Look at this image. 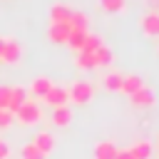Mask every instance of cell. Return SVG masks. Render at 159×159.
<instances>
[{
  "instance_id": "6da1fadb",
  "label": "cell",
  "mask_w": 159,
  "mask_h": 159,
  "mask_svg": "<svg viewBox=\"0 0 159 159\" xmlns=\"http://www.w3.org/2000/svg\"><path fill=\"white\" fill-rule=\"evenodd\" d=\"M40 119H42V107L35 99H25L20 104V109L15 112V122H20V124H37Z\"/></svg>"
},
{
  "instance_id": "7a4b0ae2",
  "label": "cell",
  "mask_w": 159,
  "mask_h": 159,
  "mask_svg": "<svg viewBox=\"0 0 159 159\" xmlns=\"http://www.w3.org/2000/svg\"><path fill=\"white\" fill-rule=\"evenodd\" d=\"M70 102H75V104H87L89 99H92V94H94V87L89 84V82H75L70 89Z\"/></svg>"
},
{
  "instance_id": "3957f363",
  "label": "cell",
  "mask_w": 159,
  "mask_h": 159,
  "mask_svg": "<svg viewBox=\"0 0 159 159\" xmlns=\"http://www.w3.org/2000/svg\"><path fill=\"white\" fill-rule=\"evenodd\" d=\"M42 99H45L52 109H55V107H65V104L70 102V92H67L65 87H55V84H52V87H50V92H47Z\"/></svg>"
},
{
  "instance_id": "277c9868",
  "label": "cell",
  "mask_w": 159,
  "mask_h": 159,
  "mask_svg": "<svg viewBox=\"0 0 159 159\" xmlns=\"http://www.w3.org/2000/svg\"><path fill=\"white\" fill-rule=\"evenodd\" d=\"M70 30H72V27H70V22H52L47 35H50V40H52V42H57V45H60V42H67Z\"/></svg>"
},
{
  "instance_id": "5b68a950",
  "label": "cell",
  "mask_w": 159,
  "mask_h": 159,
  "mask_svg": "<svg viewBox=\"0 0 159 159\" xmlns=\"http://www.w3.org/2000/svg\"><path fill=\"white\" fill-rule=\"evenodd\" d=\"M129 99H132L134 107H152V104H154V89L142 87V89H137L134 94H129Z\"/></svg>"
},
{
  "instance_id": "8992f818",
  "label": "cell",
  "mask_w": 159,
  "mask_h": 159,
  "mask_svg": "<svg viewBox=\"0 0 159 159\" xmlns=\"http://www.w3.org/2000/svg\"><path fill=\"white\" fill-rule=\"evenodd\" d=\"M32 139H35L32 144H35V147H37V149H40V152H42L45 157H47V154H50V152L55 149V137H52L50 132H37V134H35Z\"/></svg>"
},
{
  "instance_id": "52a82bcc",
  "label": "cell",
  "mask_w": 159,
  "mask_h": 159,
  "mask_svg": "<svg viewBox=\"0 0 159 159\" xmlns=\"http://www.w3.org/2000/svg\"><path fill=\"white\" fill-rule=\"evenodd\" d=\"M50 87H52V82H50L47 77H35V80L30 82V89H27V92H30L32 97L42 99V97H45V94L50 92Z\"/></svg>"
},
{
  "instance_id": "ba28073f",
  "label": "cell",
  "mask_w": 159,
  "mask_h": 159,
  "mask_svg": "<svg viewBox=\"0 0 159 159\" xmlns=\"http://www.w3.org/2000/svg\"><path fill=\"white\" fill-rule=\"evenodd\" d=\"M27 99V89L25 87H10V102H7V112H17L20 104Z\"/></svg>"
},
{
  "instance_id": "9c48e42d",
  "label": "cell",
  "mask_w": 159,
  "mask_h": 159,
  "mask_svg": "<svg viewBox=\"0 0 159 159\" xmlns=\"http://www.w3.org/2000/svg\"><path fill=\"white\" fill-rule=\"evenodd\" d=\"M0 60L7 62V65H15V62L20 60V45H17L15 40H5V50H2Z\"/></svg>"
},
{
  "instance_id": "30bf717a",
  "label": "cell",
  "mask_w": 159,
  "mask_h": 159,
  "mask_svg": "<svg viewBox=\"0 0 159 159\" xmlns=\"http://www.w3.org/2000/svg\"><path fill=\"white\" fill-rule=\"evenodd\" d=\"M50 119H52V124H55V127H67V124L72 122V109H70L67 104H65V107H55Z\"/></svg>"
},
{
  "instance_id": "8fae6325",
  "label": "cell",
  "mask_w": 159,
  "mask_h": 159,
  "mask_svg": "<svg viewBox=\"0 0 159 159\" xmlns=\"http://www.w3.org/2000/svg\"><path fill=\"white\" fill-rule=\"evenodd\" d=\"M142 30H144V35H149V37H159V15H157V12L144 15V17H142Z\"/></svg>"
},
{
  "instance_id": "7c38bea8",
  "label": "cell",
  "mask_w": 159,
  "mask_h": 159,
  "mask_svg": "<svg viewBox=\"0 0 159 159\" xmlns=\"http://www.w3.org/2000/svg\"><path fill=\"white\" fill-rule=\"evenodd\" d=\"M142 87H144V80H142L139 75H124V80H122V89H119V92L134 94V92L142 89Z\"/></svg>"
},
{
  "instance_id": "4fadbf2b",
  "label": "cell",
  "mask_w": 159,
  "mask_h": 159,
  "mask_svg": "<svg viewBox=\"0 0 159 159\" xmlns=\"http://www.w3.org/2000/svg\"><path fill=\"white\" fill-rule=\"evenodd\" d=\"M129 154H132L134 159H149V157H152V144H149L147 139H139V142H134V144L129 147Z\"/></svg>"
},
{
  "instance_id": "5bb4252c",
  "label": "cell",
  "mask_w": 159,
  "mask_h": 159,
  "mask_svg": "<svg viewBox=\"0 0 159 159\" xmlns=\"http://www.w3.org/2000/svg\"><path fill=\"white\" fill-rule=\"evenodd\" d=\"M70 17H72V10L67 5H62V2L52 5V10H50V20L52 22H70Z\"/></svg>"
},
{
  "instance_id": "9a60e30c",
  "label": "cell",
  "mask_w": 159,
  "mask_h": 159,
  "mask_svg": "<svg viewBox=\"0 0 159 159\" xmlns=\"http://www.w3.org/2000/svg\"><path fill=\"white\" fill-rule=\"evenodd\" d=\"M117 154V147L112 142H97L94 147V159H114Z\"/></svg>"
},
{
  "instance_id": "2e32d148",
  "label": "cell",
  "mask_w": 159,
  "mask_h": 159,
  "mask_svg": "<svg viewBox=\"0 0 159 159\" xmlns=\"http://www.w3.org/2000/svg\"><path fill=\"white\" fill-rule=\"evenodd\" d=\"M84 40H87V30H70L67 45H70L75 52H80V50H82V45H84Z\"/></svg>"
},
{
  "instance_id": "e0dca14e",
  "label": "cell",
  "mask_w": 159,
  "mask_h": 159,
  "mask_svg": "<svg viewBox=\"0 0 159 159\" xmlns=\"http://www.w3.org/2000/svg\"><path fill=\"white\" fill-rule=\"evenodd\" d=\"M75 65H77L80 70H94V67H97V62H94V52H84V50H80Z\"/></svg>"
},
{
  "instance_id": "ac0fdd59",
  "label": "cell",
  "mask_w": 159,
  "mask_h": 159,
  "mask_svg": "<svg viewBox=\"0 0 159 159\" xmlns=\"http://www.w3.org/2000/svg\"><path fill=\"white\" fill-rule=\"evenodd\" d=\"M112 60H114V55H112V50H109L107 45H102L99 50H94V62H97V67H107V65H112Z\"/></svg>"
},
{
  "instance_id": "d6986e66",
  "label": "cell",
  "mask_w": 159,
  "mask_h": 159,
  "mask_svg": "<svg viewBox=\"0 0 159 159\" xmlns=\"http://www.w3.org/2000/svg\"><path fill=\"white\" fill-rule=\"evenodd\" d=\"M122 80H124V75H119V72H109V75H104L102 84H104L109 92H119V89H122Z\"/></svg>"
},
{
  "instance_id": "ffe728a7",
  "label": "cell",
  "mask_w": 159,
  "mask_h": 159,
  "mask_svg": "<svg viewBox=\"0 0 159 159\" xmlns=\"http://www.w3.org/2000/svg\"><path fill=\"white\" fill-rule=\"evenodd\" d=\"M20 157H22V159H45V154H42L32 142H30V144H25V147L20 149Z\"/></svg>"
},
{
  "instance_id": "44dd1931",
  "label": "cell",
  "mask_w": 159,
  "mask_h": 159,
  "mask_svg": "<svg viewBox=\"0 0 159 159\" xmlns=\"http://www.w3.org/2000/svg\"><path fill=\"white\" fill-rule=\"evenodd\" d=\"M87 15L84 12H72V17H70V27L72 30H87Z\"/></svg>"
},
{
  "instance_id": "7402d4cb",
  "label": "cell",
  "mask_w": 159,
  "mask_h": 159,
  "mask_svg": "<svg viewBox=\"0 0 159 159\" xmlns=\"http://www.w3.org/2000/svg\"><path fill=\"white\" fill-rule=\"evenodd\" d=\"M102 45H104V42H102L99 35H89V32H87V40H84L82 50H84V52H94V50H99Z\"/></svg>"
},
{
  "instance_id": "603a6c76",
  "label": "cell",
  "mask_w": 159,
  "mask_h": 159,
  "mask_svg": "<svg viewBox=\"0 0 159 159\" xmlns=\"http://www.w3.org/2000/svg\"><path fill=\"white\" fill-rule=\"evenodd\" d=\"M102 2V7L107 10V12H119V10H124V0H99Z\"/></svg>"
},
{
  "instance_id": "cb8c5ba5",
  "label": "cell",
  "mask_w": 159,
  "mask_h": 159,
  "mask_svg": "<svg viewBox=\"0 0 159 159\" xmlns=\"http://www.w3.org/2000/svg\"><path fill=\"white\" fill-rule=\"evenodd\" d=\"M12 122H15V114L7 109H0V129H7Z\"/></svg>"
},
{
  "instance_id": "d4e9b609",
  "label": "cell",
  "mask_w": 159,
  "mask_h": 159,
  "mask_svg": "<svg viewBox=\"0 0 159 159\" xmlns=\"http://www.w3.org/2000/svg\"><path fill=\"white\" fill-rule=\"evenodd\" d=\"M10 102V87H0V109H7Z\"/></svg>"
},
{
  "instance_id": "484cf974",
  "label": "cell",
  "mask_w": 159,
  "mask_h": 159,
  "mask_svg": "<svg viewBox=\"0 0 159 159\" xmlns=\"http://www.w3.org/2000/svg\"><path fill=\"white\" fill-rule=\"evenodd\" d=\"M114 159H134V157L129 154V149H117V154H114Z\"/></svg>"
},
{
  "instance_id": "4316f807",
  "label": "cell",
  "mask_w": 159,
  "mask_h": 159,
  "mask_svg": "<svg viewBox=\"0 0 159 159\" xmlns=\"http://www.w3.org/2000/svg\"><path fill=\"white\" fill-rule=\"evenodd\" d=\"M7 157H10V147L0 139V159H7Z\"/></svg>"
},
{
  "instance_id": "83f0119b",
  "label": "cell",
  "mask_w": 159,
  "mask_h": 159,
  "mask_svg": "<svg viewBox=\"0 0 159 159\" xmlns=\"http://www.w3.org/2000/svg\"><path fill=\"white\" fill-rule=\"evenodd\" d=\"M5 40H7V37H0V55H2V50H5Z\"/></svg>"
}]
</instances>
